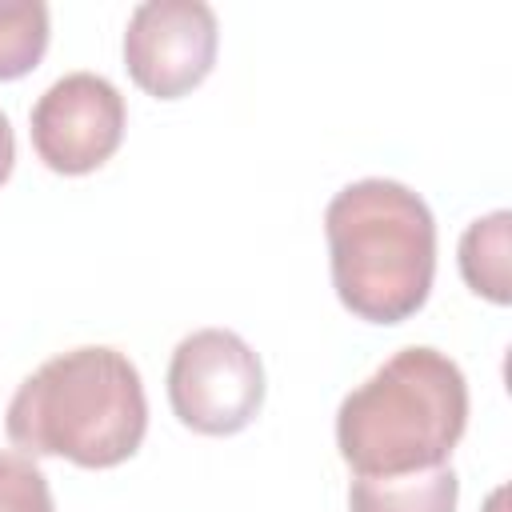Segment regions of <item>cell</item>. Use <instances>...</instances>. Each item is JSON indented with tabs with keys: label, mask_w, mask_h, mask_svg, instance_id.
<instances>
[{
	"label": "cell",
	"mask_w": 512,
	"mask_h": 512,
	"mask_svg": "<svg viewBox=\"0 0 512 512\" xmlns=\"http://www.w3.org/2000/svg\"><path fill=\"white\" fill-rule=\"evenodd\" d=\"M4 428L24 456H64L80 468H116L148 432L140 372L124 352L104 344L60 352L16 388Z\"/></svg>",
	"instance_id": "1"
},
{
	"label": "cell",
	"mask_w": 512,
	"mask_h": 512,
	"mask_svg": "<svg viewBox=\"0 0 512 512\" xmlns=\"http://www.w3.org/2000/svg\"><path fill=\"white\" fill-rule=\"evenodd\" d=\"M464 424V372L444 352L412 344L340 400L336 448L356 476H408L448 464Z\"/></svg>",
	"instance_id": "2"
},
{
	"label": "cell",
	"mask_w": 512,
	"mask_h": 512,
	"mask_svg": "<svg viewBox=\"0 0 512 512\" xmlns=\"http://www.w3.org/2000/svg\"><path fill=\"white\" fill-rule=\"evenodd\" d=\"M332 284L340 304L368 324L416 316L436 276V220L396 180H356L324 208Z\"/></svg>",
	"instance_id": "3"
},
{
	"label": "cell",
	"mask_w": 512,
	"mask_h": 512,
	"mask_svg": "<svg viewBox=\"0 0 512 512\" xmlns=\"http://www.w3.org/2000/svg\"><path fill=\"white\" fill-rule=\"evenodd\" d=\"M168 400L192 432L232 436L248 428L264 404L260 356L228 328H200L172 352Z\"/></svg>",
	"instance_id": "4"
},
{
	"label": "cell",
	"mask_w": 512,
	"mask_h": 512,
	"mask_svg": "<svg viewBox=\"0 0 512 512\" xmlns=\"http://www.w3.org/2000/svg\"><path fill=\"white\" fill-rule=\"evenodd\" d=\"M216 12L204 0H148L128 16L124 64L156 100L192 92L216 64Z\"/></svg>",
	"instance_id": "5"
},
{
	"label": "cell",
	"mask_w": 512,
	"mask_h": 512,
	"mask_svg": "<svg viewBox=\"0 0 512 512\" xmlns=\"http://www.w3.org/2000/svg\"><path fill=\"white\" fill-rule=\"evenodd\" d=\"M32 148L64 176L100 168L124 140V96L96 72H68L32 104Z\"/></svg>",
	"instance_id": "6"
},
{
	"label": "cell",
	"mask_w": 512,
	"mask_h": 512,
	"mask_svg": "<svg viewBox=\"0 0 512 512\" xmlns=\"http://www.w3.org/2000/svg\"><path fill=\"white\" fill-rule=\"evenodd\" d=\"M460 480L448 464L408 476H356L348 488L352 512H456Z\"/></svg>",
	"instance_id": "7"
},
{
	"label": "cell",
	"mask_w": 512,
	"mask_h": 512,
	"mask_svg": "<svg viewBox=\"0 0 512 512\" xmlns=\"http://www.w3.org/2000/svg\"><path fill=\"white\" fill-rule=\"evenodd\" d=\"M508 228L512 216L500 208L484 220H472L468 232L460 236V272L468 288L492 304H508Z\"/></svg>",
	"instance_id": "8"
},
{
	"label": "cell",
	"mask_w": 512,
	"mask_h": 512,
	"mask_svg": "<svg viewBox=\"0 0 512 512\" xmlns=\"http://www.w3.org/2000/svg\"><path fill=\"white\" fill-rule=\"evenodd\" d=\"M48 48L44 0H0V80L28 76Z\"/></svg>",
	"instance_id": "9"
},
{
	"label": "cell",
	"mask_w": 512,
	"mask_h": 512,
	"mask_svg": "<svg viewBox=\"0 0 512 512\" xmlns=\"http://www.w3.org/2000/svg\"><path fill=\"white\" fill-rule=\"evenodd\" d=\"M0 512H56L48 476L24 452H0Z\"/></svg>",
	"instance_id": "10"
},
{
	"label": "cell",
	"mask_w": 512,
	"mask_h": 512,
	"mask_svg": "<svg viewBox=\"0 0 512 512\" xmlns=\"http://www.w3.org/2000/svg\"><path fill=\"white\" fill-rule=\"evenodd\" d=\"M12 164H16V136H12L8 116L0 112V184L12 176Z\"/></svg>",
	"instance_id": "11"
}]
</instances>
